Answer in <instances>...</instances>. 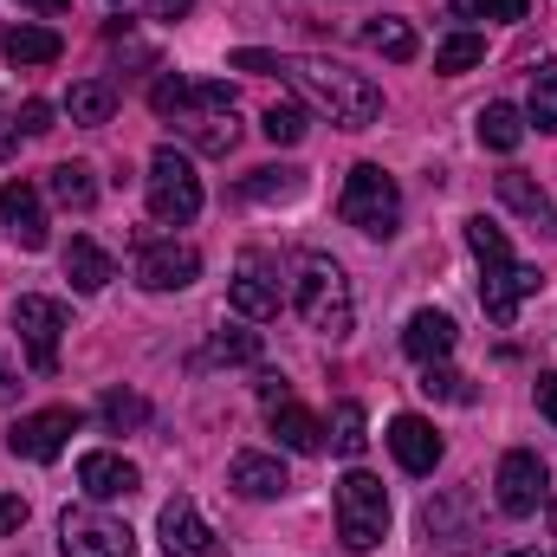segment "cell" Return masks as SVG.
<instances>
[{"mask_svg": "<svg viewBox=\"0 0 557 557\" xmlns=\"http://www.w3.org/2000/svg\"><path fill=\"white\" fill-rule=\"evenodd\" d=\"M143 195H149V214H156L162 227H188V221L201 214V175H195V162H188L175 143H162V149L149 156Z\"/></svg>", "mask_w": 557, "mask_h": 557, "instance_id": "6", "label": "cell"}, {"mask_svg": "<svg viewBox=\"0 0 557 557\" xmlns=\"http://www.w3.org/2000/svg\"><path fill=\"white\" fill-rule=\"evenodd\" d=\"M26 7H39V13H65L72 0H26Z\"/></svg>", "mask_w": 557, "mask_h": 557, "instance_id": "44", "label": "cell"}, {"mask_svg": "<svg viewBox=\"0 0 557 557\" xmlns=\"http://www.w3.org/2000/svg\"><path fill=\"white\" fill-rule=\"evenodd\" d=\"M52 131V104L46 98H26L20 104V137H46Z\"/></svg>", "mask_w": 557, "mask_h": 557, "instance_id": "39", "label": "cell"}, {"mask_svg": "<svg viewBox=\"0 0 557 557\" xmlns=\"http://www.w3.org/2000/svg\"><path fill=\"white\" fill-rule=\"evenodd\" d=\"M389 454H396L403 473H434V467H441V434H434V421L396 416L389 421Z\"/></svg>", "mask_w": 557, "mask_h": 557, "instance_id": "17", "label": "cell"}, {"mask_svg": "<svg viewBox=\"0 0 557 557\" xmlns=\"http://www.w3.org/2000/svg\"><path fill=\"white\" fill-rule=\"evenodd\" d=\"M525 124L557 131V59H545V65L532 72V111H525Z\"/></svg>", "mask_w": 557, "mask_h": 557, "instance_id": "31", "label": "cell"}, {"mask_svg": "<svg viewBox=\"0 0 557 557\" xmlns=\"http://www.w3.org/2000/svg\"><path fill=\"white\" fill-rule=\"evenodd\" d=\"M331 447H337L344 460H357V454L370 447V421H363L357 403H337V409H331Z\"/></svg>", "mask_w": 557, "mask_h": 557, "instance_id": "28", "label": "cell"}, {"mask_svg": "<svg viewBox=\"0 0 557 557\" xmlns=\"http://www.w3.org/2000/svg\"><path fill=\"white\" fill-rule=\"evenodd\" d=\"M65 278H72V292H104L117 278V267H111V253L98 240H72L65 247Z\"/></svg>", "mask_w": 557, "mask_h": 557, "instance_id": "23", "label": "cell"}, {"mask_svg": "<svg viewBox=\"0 0 557 557\" xmlns=\"http://www.w3.org/2000/svg\"><path fill=\"white\" fill-rule=\"evenodd\" d=\"M305 188V175L298 169H253V182H247V195L253 201H292Z\"/></svg>", "mask_w": 557, "mask_h": 557, "instance_id": "32", "label": "cell"}, {"mask_svg": "<svg viewBox=\"0 0 557 557\" xmlns=\"http://www.w3.org/2000/svg\"><path fill=\"white\" fill-rule=\"evenodd\" d=\"M208 363H260V331H221L208 344Z\"/></svg>", "mask_w": 557, "mask_h": 557, "instance_id": "33", "label": "cell"}, {"mask_svg": "<svg viewBox=\"0 0 557 557\" xmlns=\"http://www.w3.org/2000/svg\"><path fill=\"white\" fill-rule=\"evenodd\" d=\"M169 124H175L182 143H195L208 156H227L234 137H240V117H234V91L227 85H188V98H182V111Z\"/></svg>", "mask_w": 557, "mask_h": 557, "instance_id": "7", "label": "cell"}, {"mask_svg": "<svg viewBox=\"0 0 557 557\" xmlns=\"http://www.w3.org/2000/svg\"><path fill=\"white\" fill-rule=\"evenodd\" d=\"M201 278V253L182 240H143L137 247V285L143 292H182Z\"/></svg>", "mask_w": 557, "mask_h": 557, "instance_id": "12", "label": "cell"}, {"mask_svg": "<svg viewBox=\"0 0 557 557\" xmlns=\"http://www.w3.org/2000/svg\"><path fill=\"white\" fill-rule=\"evenodd\" d=\"M260 403H267V409L292 403V383H285V376H260Z\"/></svg>", "mask_w": 557, "mask_h": 557, "instance_id": "41", "label": "cell"}, {"mask_svg": "<svg viewBox=\"0 0 557 557\" xmlns=\"http://www.w3.org/2000/svg\"><path fill=\"white\" fill-rule=\"evenodd\" d=\"M65 111H72V124H85V131H98V124H111V111H117V91H111L104 78H85V85H72V98H65Z\"/></svg>", "mask_w": 557, "mask_h": 557, "instance_id": "27", "label": "cell"}, {"mask_svg": "<svg viewBox=\"0 0 557 557\" xmlns=\"http://www.w3.org/2000/svg\"><path fill=\"white\" fill-rule=\"evenodd\" d=\"M13 331H20V344H26L33 370H39V376H52V370H59V337H65V305L33 292V298H20V305H13Z\"/></svg>", "mask_w": 557, "mask_h": 557, "instance_id": "10", "label": "cell"}, {"mask_svg": "<svg viewBox=\"0 0 557 557\" xmlns=\"http://www.w3.org/2000/svg\"><path fill=\"white\" fill-rule=\"evenodd\" d=\"M227 305L240 311V318H273L278 311V278L260 267V260H240V273L227 285Z\"/></svg>", "mask_w": 557, "mask_h": 557, "instance_id": "19", "label": "cell"}, {"mask_svg": "<svg viewBox=\"0 0 557 557\" xmlns=\"http://www.w3.org/2000/svg\"><path fill=\"white\" fill-rule=\"evenodd\" d=\"M59 552L65 557H137V532L98 506H78L59 519Z\"/></svg>", "mask_w": 557, "mask_h": 557, "instance_id": "9", "label": "cell"}, {"mask_svg": "<svg viewBox=\"0 0 557 557\" xmlns=\"http://www.w3.org/2000/svg\"><path fill=\"white\" fill-rule=\"evenodd\" d=\"M454 20H525V0H447Z\"/></svg>", "mask_w": 557, "mask_h": 557, "instance_id": "34", "label": "cell"}, {"mask_svg": "<svg viewBox=\"0 0 557 557\" xmlns=\"http://www.w3.org/2000/svg\"><path fill=\"white\" fill-rule=\"evenodd\" d=\"M421 525H428V545L441 557H473L480 552V519H473V493L467 486H447L441 499H428L421 506Z\"/></svg>", "mask_w": 557, "mask_h": 557, "instance_id": "8", "label": "cell"}, {"mask_svg": "<svg viewBox=\"0 0 557 557\" xmlns=\"http://www.w3.org/2000/svg\"><path fill=\"white\" fill-rule=\"evenodd\" d=\"M539 409H545V421L557 428V370L552 376H539Z\"/></svg>", "mask_w": 557, "mask_h": 557, "instance_id": "42", "label": "cell"}, {"mask_svg": "<svg viewBox=\"0 0 557 557\" xmlns=\"http://www.w3.org/2000/svg\"><path fill=\"white\" fill-rule=\"evenodd\" d=\"M512 557H539V552H512Z\"/></svg>", "mask_w": 557, "mask_h": 557, "instance_id": "45", "label": "cell"}, {"mask_svg": "<svg viewBox=\"0 0 557 557\" xmlns=\"http://www.w3.org/2000/svg\"><path fill=\"white\" fill-rule=\"evenodd\" d=\"M421 389H428V396H441V403H473V383H467L460 370H441V363H428Z\"/></svg>", "mask_w": 557, "mask_h": 557, "instance_id": "35", "label": "cell"}, {"mask_svg": "<svg viewBox=\"0 0 557 557\" xmlns=\"http://www.w3.org/2000/svg\"><path fill=\"white\" fill-rule=\"evenodd\" d=\"M267 416H273L278 447H292V454H324V421L311 416V409H298V403H278V409H267Z\"/></svg>", "mask_w": 557, "mask_h": 557, "instance_id": "22", "label": "cell"}, {"mask_svg": "<svg viewBox=\"0 0 557 557\" xmlns=\"http://www.w3.org/2000/svg\"><path fill=\"white\" fill-rule=\"evenodd\" d=\"M480 59H486V39H480V33H454V39H441V46H434V72H447V78L473 72Z\"/></svg>", "mask_w": 557, "mask_h": 557, "instance_id": "29", "label": "cell"}, {"mask_svg": "<svg viewBox=\"0 0 557 557\" xmlns=\"http://www.w3.org/2000/svg\"><path fill=\"white\" fill-rule=\"evenodd\" d=\"M143 416H149V409H143V396H124V389H111V396H104V421H111V428H137Z\"/></svg>", "mask_w": 557, "mask_h": 557, "instance_id": "38", "label": "cell"}, {"mask_svg": "<svg viewBox=\"0 0 557 557\" xmlns=\"http://www.w3.org/2000/svg\"><path fill=\"white\" fill-rule=\"evenodd\" d=\"M227 486H234L240 499H278V493L292 486V473L278 467V454H234Z\"/></svg>", "mask_w": 557, "mask_h": 557, "instance_id": "18", "label": "cell"}, {"mask_svg": "<svg viewBox=\"0 0 557 557\" xmlns=\"http://www.w3.org/2000/svg\"><path fill=\"white\" fill-rule=\"evenodd\" d=\"M46 188H52V201H59V208H78V214H85V208H98V169H91V162H59Z\"/></svg>", "mask_w": 557, "mask_h": 557, "instance_id": "24", "label": "cell"}, {"mask_svg": "<svg viewBox=\"0 0 557 557\" xmlns=\"http://www.w3.org/2000/svg\"><path fill=\"white\" fill-rule=\"evenodd\" d=\"M337 214H344L357 234L389 240V234L403 227V188H396V175H389V169H376V162H357V169L344 175Z\"/></svg>", "mask_w": 557, "mask_h": 557, "instance_id": "4", "label": "cell"}, {"mask_svg": "<svg viewBox=\"0 0 557 557\" xmlns=\"http://www.w3.org/2000/svg\"><path fill=\"white\" fill-rule=\"evenodd\" d=\"M467 247H473V260H480V305H486V318L493 324H512L519 318V305L545 285L539 267H525V260H512V247H506V234L486 221V214H473L467 221Z\"/></svg>", "mask_w": 557, "mask_h": 557, "instance_id": "2", "label": "cell"}, {"mask_svg": "<svg viewBox=\"0 0 557 557\" xmlns=\"http://www.w3.org/2000/svg\"><path fill=\"white\" fill-rule=\"evenodd\" d=\"M278 72H285L292 91H298L318 117H331L337 131H370V124L383 117V91H376L363 72L337 65V59H278Z\"/></svg>", "mask_w": 557, "mask_h": 557, "instance_id": "1", "label": "cell"}, {"mask_svg": "<svg viewBox=\"0 0 557 557\" xmlns=\"http://www.w3.org/2000/svg\"><path fill=\"white\" fill-rule=\"evenodd\" d=\"M137 480L143 473L124 460V454H111V447H91V454L78 460V486H85V499H131Z\"/></svg>", "mask_w": 557, "mask_h": 557, "instance_id": "16", "label": "cell"}, {"mask_svg": "<svg viewBox=\"0 0 557 557\" xmlns=\"http://www.w3.org/2000/svg\"><path fill=\"white\" fill-rule=\"evenodd\" d=\"M260 131H267L273 143H298L311 124H305V111H298V104H273V111L260 117Z\"/></svg>", "mask_w": 557, "mask_h": 557, "instance_id": "36", "label": "cell"}, {"mask_svg": "<svg viewBox=\"0 0 557 557\" xmlns=\"http://www.w3.org/2000/svg\"><path fill=\"white\" fill-rule=\"evenodd\" d=\"M499 201L512 208V214H525V221H545V234H557V208H552V195L532 182V175H519V169H506L499 175Z\"/></svg>", "mask_w": 557, "mask_h": 557, "instance_id": "21", "label": "cell"}, {"mask_svg": "<svg viewBox=\"0 0 557 557\" xmlns=\"http://www.w3.org/2000/svg\"><path fill=\"white\" fill-rule=\"evenodd\" d=\"M59 52H65V39H59L52 26H13V33H7V59H13V65H52Z\"/></svg>", "mask_w": 557, "mask_h": 557, "instance_id": "26", "label": "cell"}, {"mask_svg": "<svg viewBox=\"0 0 557 557\" xmlns=\"http://www.w3.org/2000/svg\"><path fill=\"white\" fill-rule=\"evenodd\" d=\"M499 512H512V519H532L539 506H545V493H552V473H545V460L539 454H525V447H512L506 460H499Z\"/></svg>", "mask_w": 557, "mask_h": 557, "instance_id": "11", "label": "cell"}, {"mask_svg": "<svg viewBox=\"0 0 557 557\" xmlns=\"http://www.w3.org/2000/svg\"><path fill=\"white\" fill-rule=\"evenodd\" d=\"M363 39H370L383 59H396V65H403V59H416V26H409V20H370V26H363Z\"/></svg>", "mask_w": 557, "mask_h": 557, "instance_id": "30", "label": "cell"}, {"mask_svg": "<svg viewBox=\"0 0 557 557\" xmlns=\"http://www.w3.org/2000/svg\"><path fill=\"white\" fill-rule=\"evenodd\" d=\"M188 85H195V78H175V72H162V78L149 85V111H156V117H175V111H182V98H188Z\"/></svg>", "mask_w": 557, "mask_h": 557, "instance_id": "37", "label": "cell"}, {"mask_svg": "<svg viewBox=\"0 0 557 557\" xmlns=\"http://www.w3.org/2000/svg\"><path fill=\"white\" fill-rule=\"evenodd\" d=\"M292 305H298V318H305L318 337H350V324H357L350 278H344L337 260H324V253H305V267L292 278Z\"/></svg>", "mask_w": 557, "mask_h": 557, "instance_id": "3", "label": "cell"}, {"mask_svg": "<svg viewBox=\"0 0 557 557\" xmlns=\"http://www.w3.org/2000/svg\"><path fill=\"white\" fill-rule=\"evenodd\" d=\"M0 227H7L13 247L39 253V247H46V201H39V188L7 182V188H0Z\"/></svg>", "mask_w": 557, "mask_h": 557, "instance_id": "15", "label": "cell"}, {"mask_svg": "<svg viewBox=\"0 0 557 557\" xmlns=\"http://www.w3.org/2000/svg\"><path fill=\"white\" fill-rule=\"evenodd\" d=\"M26 525V499H13V493H0V539H13Z\"/></svg>", "mask_w": 557, "mask_h": 557, "instance_id": "40", "label": "cell"}, {"mask_svg": "<svg viewBox=\"0 0 557 557\" xmlns=\"http://www.w3.org/2000/svg\"><path fill=\"white\" fill-rule=\"evenodd\" d=\"M337 539H344V552H376L389 539V493L363 467H350L337 480Z\"/></svg>", "mask_w": 557, "mask_h": 557, "instance_id": "5", "label": "cell"}, {"mask_svg": "<svg viewBox=\"0 0 557 557\" xmlns=\"http://www.w3.org/2000/svg\"><path fill=\"white\" fill-rule=\"evenodd\" d=\"M480 143H486V149H499V156H512V149L525 143V111H519V104H506V98H499V104H486V111H480Z\"/></svg>", "mask_w": 557, "mask_h": 557, "instance_id": "25", "label": "cell"}, {"mask_svg": "<svg viewBox=\"0 0 557 557\" xmlns=\"http://www.w3.org/2000/svg\"><path fill=\"white\" fill-rule=\"evenodd\" d=\"M188 13V0H156V20H182Z\"/></svg>", "mask_w": 557, "mask_h": 557, "instance_id": "43", "label": "cell"}, {"mask_svg": "<svg viewBox=\"0 0 557 557\" xmlns=\"http://www.w3.org/2000/svg\"><path fill=\"white\" fill-rule=\"evenodd\" d=\"M72 434H78V409H39V416H20V421H13L7 447H13L20 460H59Z\"/></svg>", "mask_w": 557, "mask_h": 557, "instance_id": "13", "label": "cell"}, {"mask_svg": "<svg viewBox=\"0 0 557 557\" xmlns=\"http://www.w3.org/2000/svg\"><path fill=\"white\" fill-rule=\"evenodd\" d=\"M156 532H162V552H169V557H221L214 532H208V519H201V512H195V499H182V493L162 506Z\"/></svg>", "mask_w": 557, "mask_h": 557, "instance_id": "14", "label": "cell"}, {"mask_svg": "<svg viewBox=\"0 0 557 557\" xmlns=\"http://www.w3.org/2000/svg\"><path fill=\"white\" fill-rule=\"evenodd\" d=\"M454 337H460V331H454L447 311H416L409 331H403V350H409L416 363H441V357L454 350Z\"/></svg>", "mask_w": 557, "mask_h": 557, "instance_id": "20", "label": "cell"}]
</instances>
